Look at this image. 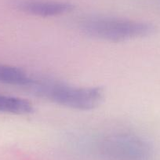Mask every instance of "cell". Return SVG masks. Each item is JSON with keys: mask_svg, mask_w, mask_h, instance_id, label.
I'll use <instances>...</instances> for the list:
<instances>
[{"mask_svg": "<svg viewBox=\"0 0 160 160\" xmlns=\"http://www.w3.org/2000/svg\"><path fill=\"white\" fill-rule=\"evenodd\" d=\"M17 7L23 13L40 18L61 16L70 13L74 8L70 2L54 0H21Z\"/></svg>", "mask_w": 160, "mask_h": 160, "instance_id": "4", "label": "cell"}, {"mask_svg": "<svg viewBox=\"0 0 160 160\" xmlns=\"http://www.w3.org/2000/svg\"><path fill=\"white\" fill-rule=\"evenodd\" d=\"M33 112V106L30 101L18 97L0 94V112L27 115Z\"/></svg>", "mask_w": 160, "mask_h": 160, "instance_id": "6", "label": "cell"}, {"mask_svg": "<svg viewBox=\"0 0 160 160\" xmlns=\"http://www.w3.org/2000/svg\"><path fill=\"white\" fill-rule=\"evenodd\" d=\"M33 78V77L29 75L25 71L19 68L0 64L1 83L28 89L32 83Z\"/></svg>", "mask_w": 160, "mask_h": 160, "instance_id": "5", "label": "cell"}, {"mask_svg": "<svg viewBox=\"0 0 160 160\" xmlns=\"http://www.w3.org/2000/svg\"><path fill=\"white\" fill-rule=\"evenodd\" d=\"M100 160H151L150 144L134 132L115 130L98 135L92 142Z\"/></svg>", "mask_w": 160, "mask_h": 160, "instance_id": "2", "label": "cell"}, {"mask_svg": "<svg viewBox=\"0 0 160 160\" xmlns=\"http://www.w3.org/2000/svg\"><path fill=\"white\" fill-rule=\"evenodd\" d=\"M79 28L85 35L108 42H126L151 35L154 27L148 23L116 17L92 15L82 18Z\"/></svg>", "mask_w": 160, "mask_h": 160, "instance_id": "3", "label": "cell"}, {"mask_svg": "<svg viewBox=\"0 0 160 160\" xmlns=\"http://www.w3.org/2000/svg\"><path fill=\"white\" fill-rule=\"evenodd\" d=\"M35 95L63 107L90 111L98 107L104 98L101 87H82L48 78H33L28 87Z\"/></svg>", "mask_w": 160, "mask_h": 160, "instance_id": "1", "label": "cell"}]
</instances>
